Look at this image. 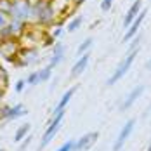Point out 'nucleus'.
<instances>
[{
    "label": "nucleus",
    "instance_id": "nucleus-34",
    "mask_svg": "<svg viewBox=\"0 0 151 151\" xmlns=\"http://www.w3.org/2000/svg\"><path fill=\"white\" fill-rule=\"evenodd\" d=\"M146 151H151V141H150V144H148V150Z\"/></svg>",
    "mask_w": 151,
    "mask_h": 151
},
{
    "label": "nucleus",
    "instance_id": "nucleus-32",
    "mask_svg": "<svg viewBox=\"0 0 151 151\" xmlns=\"http://www.w3.org/2000/svg\"><path fill=\"white\" fill-rule=\"evenodd\" d=\"M146 70H150V71H151V58L148 59V63H146Z\"/></svg>",
    "mask_w": 151,
    "mask_h": 151
},
{
    "label": "nucleus",
    "instance_id": "nucleus-17",
    "mask_svg": "<svg viewBox=\"0 0 151 151\" xmlns=\"http://www.w3.org/2000/svg\"><path fill=\"white\" fill-rule=\"evenodd\" d=\"M92 44H94V38L92 37H87L80 45H78V49H76V54H78V58L82 56V54H85V52H89L91 50V47H92Z\"/></svg>",
    "mask_w": 151,
    "mask_h": 151
},
{
    "label": "nucleus",
    "instance_id": "nucleus-29",
    "mask_svg": "<svg viewBox=\"0 0 151 151\" xmlns=\"http://www.w3.org/2000/svg\"><path fill=\"white\" fill-rule=\"evenodd\" d=\"M9 21H11V17H9V16H5V14H2V12H0V28H4L5 24H9Z\"/></svg>",
    "mask_w": 151,
    "mask_h": 151
},
{
    "label": "nucleus",
    "instance_id": "nucleus-33",
    "mask_svg": "<svg viewBox=\"0 0 151 151\" xmlns=\"http://www.w3.org/2000/svg\"><path fill=\"white\" fill-rule=\"evenodd\" d=\"M4 94H5V92H4V91H0V104H2V99H4Z\"/></svg>",
    "mask_w": 151,
    "mask_h": 151
},
{
    "label": "nucleus",
    "instance_id": "nucleus-27",
    "mask_svg": "<svg viewBox=\"0 0 151 151\" xmlns=\"http://www.w3.org/2000/svg\"><path fill=\"white\" fill-rule=\"evenodd\" d=\"M139 44H141V35H136L132 40H130V45H129V50L127 52H130V50H136L139 49Z\"/></svg>",
    "mask_w": 151,
    "mask_h": 151
},
{
    "label": "nucleus",
    "instance_id": "nucleus-1",
    "mask_svg": "<svg viewBox=\"0 0 151 151\" xmlns=\"http://www.w3.org/2000/svg\"><path fill=\"white\" fill-rule=\"evenodd\" d=\"M56 21V9L52 0H35L33 2V23L40 26H52Z\"/></svg>",
    "mask_w": 151,
    "mask_h": 151
},
{
    "label": "nucleus",
    "instance_id": "nucleus-28",
    "mask_svg": "<svg viewBox=\"0 0 151 151\" xmlns=\"http://www.w3.org/2000/svg\"><path fill=\"white\" fill-rule=\"evenodd\" d=\"M99 7H101L103 12H108V11L113 7V0H101V2H99Z\"/></svg>",
    "mask_w": 151,
    "mask_h": 151
},
{
    "label": "nucleus",
    "instance_id": "nucleus-15",
    "mask_svg": "<svg viewBox=\"0 0 151 151\" xmlns=\"http://www.w3.org/2000/svg\"><path fill=\"white\" fill-rule=\"evenodd\" d=\"M26 113H28L26 106L21 104V103H17V104L11 106V113H9V120H7V122H11V120H17V118H21V116H24Z\"/></svg>",
    "mask_w": 151,
    "mask_h": 151
},
{
    "label": "nucleus",
    "instance_id": "nucleus-9",
    "mask_svg": "<svg viewBox=\"0 0 151 151\" xmlns=\"http://www.w3.org/2000/svg\"><path fill=\"white\" fill-rule=\"evenodd\" d=\"M146 14H148V11L146 9H142L141 12H139V16H137L136 19L132 21V24L127 28V31H125V35H123V38H122V42L123 44H127V42H130L136 35H139V28H141V24H142V21L146 19Z\"/></svg>",
    "mask_w": 151,
    "mask_h": 151
},
{
    "label": "nucleus",
    "instance_id": "nucleus-19",
    "mask_svg": "<svg viewBox=\"0 0 151 151\" xmlns=\"http://www.w3.org/2000/svg\"><path fill=\"white\" fill-rule=\"evenodd\" d=\"M38 71V80H40V83H44V82H49L50 80V76H52V68L47 64L44 68H40V70H37Z\"/></svg>",
    "mask_w": 151,
    "mask_h": 151
},
{
    "label": "nucleus",
    "instance_id": "nucleus-31",
    "mask_svg": "<svg viewBox=\"0 0 151 151\" xmlns=\"http://www.w3.org/2000/svg\"><path fill=\"white\" fill-rule=\"evenodd\" d=\"M71 2H73V7H80V5H82V4H85V2H87V0H71Z\"/></svg>",
    "mask_w": 151,
    "mask_h": 151
},
{
    "label": "nucleus",
    "instance_id": "nucleus-11",
    "mask_svg": "<svg viewBox=\"0 0 151 151\" xmlns=\"http://www.w3.org/2000/svg\"><path fill=\"white\" fill-rule=\"evenodd\" d=\"M76 91H78V85H73V87H70L68 91L61 96V99L58 101V104L54 106V109H52V116H56V115H59L63 111H66V108H68V104H70V101H71V97L75 96Z\"/></svg>",
    "mask_w": 151,
    "mask_h": 151
},
{
    "label": "nucleus",
    "instance_id": "nucleus-6",
    "mask_svg": "<svg viewBox=\"0 0 151 151\" xmlns=\"http://www.w3.org/2000/svg\"><path fill=\"white\" fill-rule=\"evenodd\" d=\"M21 49H23V44H21L19 38L5 40V42L0 44V56L7 61V63H14L16 58H17V54L21 52Z\"/></svg>",
    "mask_w": 151,
    "mask_h": 151
},
{
    "label": "nucleus",
    "instance_id": "nucleus-21",
    "mask_svg": "<svg viewBox=\"0 0 151 151\" xmlns=\"http://www.w3.org/2000/svg\"><path fill=\"white\" fill-rule=\"evenodd\" d=\"M11 9H12V0H0V12L2 14L9 16Z\"/></svg>",
    "mask_w": 151,
    "mask_h": 151
},
{
    "label": "nucleus",
    "instance_id": "nucleus-30",
    "mask_svg": "<svg viewBox=\"0 0 151 151\" xmlns=\"http://www.w3.org/2000/svg\"><path fill=\"white\" fill-rule=\"evenodd\" d=\"M50 35H52L54 38H59L61 35H63V28H61V26H58V28H54V30L50 31Z\"/></svg>",
    "mask_w": 151,
    "mask_h": 151
},
{
    "label": "nucleus",
    "instance_id": "nucleus-10",
    "mask_svg": "<svg viewBox=\"0 0 151 151\" xmlns=\"http://www.w3.org/2000/svg\"><path fill=\"white\" fill-rule=\"evenodd\" d=\"M97 139H99V132H97V130H96V132H87V134H83L80 139H76L75 151H87V150H91L92 146L97 142Z\"/></svg>",
    "mask_w": 151,
    "mask_h": 151
},
{
    "label": "nucleus",
    "instance_id": "nucleus-13",
    "mask_svg": "<svg viewBox=\"0 0 151 151\" xmlns=\"http://www.w3.org/2000/svg\"><path fill=\"white\" fill-rule=\"evenodd\" d=\"M142 9H144V7H142V0H134L132 5L129 7V11L123 16V28H129V26L132 24V21L139 16V12H141Z\"/></svg>",
    "mask_w": 151,
    "mask_h": 151
},
{
    "label": "nucleus",
    "instance_id": "nucleus-36",
    "mask_svg": "<svg viewBox=\"0 0 151 151\" xmlns=\"http://www.w3.org/2000/svg\"><path fill=\"white\" fill-rule=\"evenodd\" d=\"M132 2H134V0H132Z\"/></svg>",
    "mask_w": 151,
    "mask_h": 151
},
{
    "label": "nucleus",
    "instance_id": "nucleus-2",
    "mask_svg": "<svg viewBox=\"0 0 151 151\" xmlns=\"http://www.w3.org/2000/svg\"><path fill=\"white\" fill-rule=\"evenodd\" d=\"M9 17L14 21L30 24V21H33V2L31 0H12V9H11Z\"/></svg>",
    "mask_w": 151,
    "mask_h": 151
},
{
    "label": "nucleus",
    "instance_id": "nucleus-14",
    "mask_svg": "<svg viewBox=\"0 0 151 151\" xmlns=\"http://www.w3.org/2000/svg\"><path fill=\"white\" fill-rule=\"evenodd\" d=\"M64 50H66V47H64L63 42H56L52 45V56L49 59V66L50 68H56L58 64L63 63V59H64Z\"/></svg>",
    "mask_w": 151,
    "mask_h": 151
},
{
    "label": "nucleus",
    "instance_id": "nucleus-22",
    "mask_svg": "<svg viewBox=\"0 0 151 151\" xmlns=\"http://www.w3.org/2000/svg\"><path fill=\"white\" fill-rule=\"evenodd\" d=\"M75 142H76L75 139H68V141L63 142L56 151H75Z\"/></svg>",
    "mask_w": 151,
    "mask_h": 151
},
{
    "label": "nucleus",
    "instance_id": "nucleus-23",
    "mask_svg": "<svg viewBox=\"0 0 151 151\" xmlns=\"http://www.w3.org/2000/svg\"><path fill=\"white\" fill-rule=\"evenodd\" d=\"M9 113H11V106L9 104H0V122L9 120Z\"/></svg>",
    "mask_w": 151,
    "mask_h": 151
},
{
    "label": "nucleus",
    "instance_id": "nucleus-20",
    "mask_svg": "<svg viewBox=\"0 0 151 151\" xmlns=\"http://www.w3.org/2000/svg\"><path fill=\"white\" fill-rule=\"evenodd\" d=\"M7 87H9V73H7V70L0 64V91H7Z\"/></svg>",
    "mask_w": 151,
    "mask_h": 151
},
{
    "label": "nucleus",
    "instance_id": "nucleus-7",
    "mask_svg": "<svg viewBox=\"0 0 151 151\" xmlns=\"http://www.w3.org/2000/svg\"><path fill=\"white\" fill-rule=\"evenodd\" d=\"M134 127H136V118H129V120L123 123L120 134H118V137H116V139H115V142H113L111 151H122V150H123V144H125V142H127V139L130 137L132 130H134Z\"/></svg>",
    "mask_w": 151,
    "mask_h": 151
},
{
    "label": "nucleus",
    "instance_id": "nucleus-3",
    "mask_svg": "<svg viewBox=\"0 0 151 151\" xmlns=\"http://www.w3.org/2000/svg\"><path fill=\"white\" fill-rule=\"evenodd\" d=\"M137 52H139V49H136V50H130V52H127L125 56H123V59L118 63V66L115 68V71L111 73V76L106 80V85L108 87H111V85H115L116 82H120L123 76L127 75V71L130 70V66H132V63H134V59H136Z\"/></svg>",
    "mask_w": 151,
    "mask_h": 151
},
{
    "label": "nucleus",
    "instance_id": "nucleus-4",
    "mask_svg": "<svg viewBox=\"0 0 151 151\" xmlns=\"http://www.w3.org/2000/svg\"><path fill=\"white\" fill-rule=\"evenodd\" d=\"M64 113H66V111H63V113H59V115L52 116V120L49 122L47 129L44 130V134H42V139H40L38 151L44 150V148H47V146L50 144V141L58 136V132H59V129H61V123H63V120H64Z\"/></svg>",
    "mask_w": 151,
    "mask_h": 151
},
{
    "label": "nucleus",
    "instance_id": "nucleus-5",
    "mask_svg": "<svg viewBox=\"0 0 151 151\" xmlns=\"http://www.w3.org/2000/svg\"><path fill=\"white\" fill-rule=\"evenodd\" d=\"M38 59H40V50H38L37 45L23 47L12 64H14L16 68H26V66H31V64L38 63Z\"/></svg>",
    "mask_w": 151,
    "mask_h": 151
},
{
    "label": "nucleus",
    "instance_id": "nucleus-35",
    "mask_svg": "<svg viewBox=\"0 0 151 151\" xmlns=\"http://www.w3.org/2000/svg\"><path fill=\"white\" fill-rule=\"evenodd\" d=\"M0 151H4V150H2V148H0Z\"/></svg>",
    "mask_w": 151,
    "mask_h": 151
},
{
    "label": "nucleus",
    "instance_id": "nucleus-25",
    "mask_svg": "<svg viewBox=\"0 0 151 151\" xmlns=\"http://www.w3.org/2000/svg\"><path fill=\"white\" fill-rule=\"evenodd\" d=\"M26 83L28 85H37V83H40V80H38V71H31L28 78H26Z\"/></svg>",
    "mask_w": 151,
    "mask_h": 151
},
{
    "label": "nucleus",
    "instance_id": "nucleus-24",
    "mask_svg": "<svg viewBox=\"0 0 151 151\" xmlns=\"http://www.w3.org/2000/svg\"><path fill=\"white\" fill-rule=\"evenodd\" d=\"M31 139H33V136H31V134H28V136H26L23 141H21V142H19V148H17V151H26V148L31 144Z\"/></svg>",
    "mask_w": 151,
    "mask_h": 151
},
{
    "label": "nucleus",
    "instance_id": "nucleus-16",
    "mask_svg": "<svg viewBox=\"0 0 151 151\" xmlns=\"http://www.w3.org/2000/svg\"><path fill=\"white\" fill-rule=\"evenodd\" d=\"M30 130H31V123H28V122H26V123H23V125H19V127L16 129L14 139H12V141H14V142H21L24 137L30 134Z\"/></svg>",
    "mask_w": 151,
    "mask_h": 151
},
{
    "label": "nucleus",
    "instance_id": "nucleus-12",
    "mask_svg": "<svg viewBox=\"0 0 151 151\" xmlns=\"http://www.w3.org/2000/svg\"><path fill=\"white\" fill-rule=\"evenodd\" d=\"M91 50L89 52H85V54H82L78 59H76V63L71 66V71H70V76L71 78H76V76H80L85 70H87V66H89V63H91Z\"/></svg>",
    "mask_w": 151,
    "mask_h": 151
},
{
    "label": "nucleus",
    "instance_id": "nucleus-18",
    "mask_svg": "<svg viewBox=\"0 0 151 151\" xmlns=\"http://www.w3.org/2000/svg\"><path fill=\"white\" fill-rule=\"evenodd\" d=\"M82 23H83V17L82 16H75L68 24H66V31L68 33H73V31H76L80 26H82Z\"/></svg>",
    "mask_w": 151,
    "mask_h": 151
},
{
    "label": "nucleus",
    "instance_id": "nucleus-26",
    "mask_svg": "<svg viewBox=\"0 0 151 151\" xmlns=\"http://www.w3.org/2000/svg\"><path fill=\"white\" fill-rule=\"evenodd\" d=\"M26 85H28V83H26V80H24V78H19V80L14 83V91L17 92V94H21V92L24 91V87H26Z\"/></svg>",
    "mask_w": 151,
    "mask_h": 151
},
{
    "label": "nucleus",
    "instance_id": "nucleus-8",
    "mask_svg": "<svg viewBox=\"0 0 151 151\" xmlns=\"http://www.w3.org/2000/svg\"><path fill=\"white\" fill-rule=\"evenodd\" d=\"M144 91H146V85H142V83L136 85L132 91H130L127 96H125V97H123V101L120 103V111H123V113H125V111H129V109H130V108L137 103V99L144 94Z\"/></svg>",
    "mask_w": 151,
    "mask_h": 151
}]
</instances>
